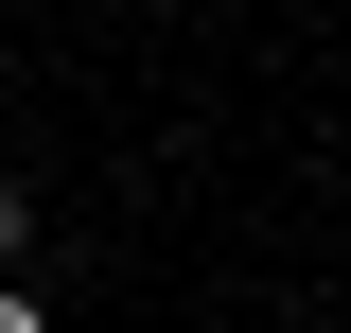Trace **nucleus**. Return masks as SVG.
<instances>
[{"label": "nucleus", "instance_id": "f257e3e1", "mask_svg": "<svg viewBox=\"0 0 351 333\" xmlns=\"http://www.w3.org/2000/svg\"><path fill=\"white\" fill-rule=\"evenodd\" d=\"M18 246H36V193H18V175H0V263H18Z\"/></svg>", "mask_w": 351, "mask_h": 333}, {"label": "nucleus", "instance_id": "f03ea898", "mask_svg": "<svg viewBox=\"0 0 351 333\" xmlns=\"http://www.w3.org/2000/svg\"><path fill=\"white\" fill-rule=\"evenodd\" d=\"M0 333H53V316H36V298H0Z\"/></svg>", "mask_w": 351, "mask_h": 333}]
</instances>
